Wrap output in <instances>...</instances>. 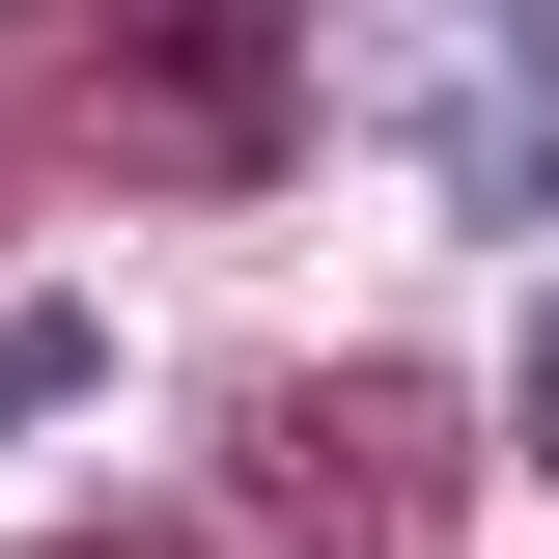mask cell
<instances>
[{"label": "cell", "instance_id": "1", "mask_svg": "<svg viewBox=\"0 0 559 559\" xmlns=\"http://www.w3.org/2000/svg\"><path fill=\"white\" fill-rule=\"evenodd\" d=\"M224 503H252L280 559H448L476 392H448V364H252V392H224Z\"/></svg>", "mask_w": 559, "mask_h": 559}, {"label": "cell", "instance_id": "2", "mask_svg": "<svg viewBox=\"0 0 559 559\" xmlns=\"http://www.w3.org/2000/svg\"><path fill=\"white\" fill-rule=\"evenodd\" d=\"M28 57H57V112L112 140V168L224 197V168H280V84H308V0H28Z\"/></svg>", "mask_w": 559, "mask_h": 559}, {"label": "cell", "instance_id": "3", "mask_svg": "<svg viewBox=\"0 0 559 559\" xmlns=\"http://www.w3.org/2000/svg\"><path fill=\"white\" fill-rule=\"evenodd\" d=\"M112 392V336H84V308H0V448H28V419H84Z\"/></svg>", "mask_w": 559, "mask_h": 559}, {"label": "cell", "instance_id": "4", "mask_svg": "<svg viewBox=\"0 0 559 559\" xmlns=\"http://www.w3.org/2000/svg\"><path fill=\"white\" fill-rule=\"evenodd\" d=\"M448 197H476V224H559V84H532V112H476V140H448Z\"/></svg>", "mask_w": 559, "mask_h": 559}, {"label": "cell", "instance_id": "5", "mask_svg": "<svg viewBox=\"0 0 559 559\" xmlns=\"http://www.w3.org/2000/svg\"><path fill=\"white\" fill-rule=\"evenodd\" d=\"M503 448H532V476H559V308H532V364H503Z\"/></svg>", "mask_w": 559, "mask_h": 559}, {"label": "cell", "instance_id": "6", "mask_svg": "<svg viewBox=\"0 0 559 559\" xmlns=\"http://www.w3.org/2000/svg\"><path fill=\"white\" fill-rule=\"evenodd\" d=\"M57 559H197V532H57Z\"/></svg>", "mask_w": 559, "mask_h": 559}, {"label": "cell", "instance_id": "7", "mask_svg": "<svg viewBox=\"0 0 559 559\" xmlns=\"http://www.w3.org/2000/svg\"><path fill=\"white\" fill-rule=\"evenodd\" d=\"M476 28H532V57H559V0H476Z\"/></svg>", "mask_w": 559, "mask_h": 559}, {"label": "cell", "instance_id": "8", "mask_svg": "<svg viewBox=\"0 0 559 559\" xmlns=\"http://www.w3.org/2000/svg\"><path fill=\"white\" fill-rule=\"evenodd\" d=\"M0 197H28V140H0Z\"/></svg>", "mask_w": 559, "mask_h": 559}]
</instances>
